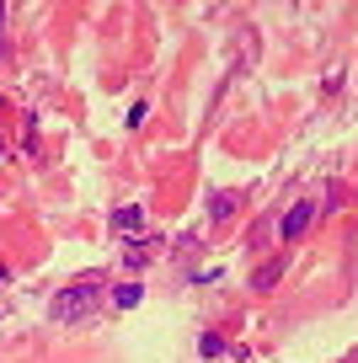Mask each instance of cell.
<instances>
[{"mask_svg": "<svg viewBox=\"0 0 358 363\" xmlns=\"http://www.w3.org/2000/svg\"><path fill=\"white\" fill-rule=\"evenodd\" d=\"M91 305H97V278H80V284L59 289V294L48 299V310H54V320H75V315H86Z\"/></svg>", "mask_w": 358, "mask_h": 363, "instance_id": "cell-1", "label": "cell"}, {"mask_svg": "<svg viewBox=\"0 0 358 363\" xmlns=\"http://www.w3.org/2000/svg\"><path fill=\"white\" fill-rule=\"evenodd\" d=\"M0 27H6V0H0Z\"/></svg>", "mask_w": 358, "mask_h": 363, "instance_id": "cell-8", "label": "cell"}, {"mask_svg": "<svg viewBox=\"0 0 358 363\" xmlns=\"http://www.w3.org/2000/svg\"><path fill=\"white\" fill-rule=\"evenodd\" d=\"M112 230H118V235H134V230H145V208H112Z\"/></svg>", "mask_w": 358, "mask_h": 363, "instance_id": "cell-3", "label": "cell"}, {"mask_svg": "<svg viewBox=\"0 0 358 363\" xmlns=\"http://www.w3.org/2000/svg\"><path fill=\"white\" fill-rule=\"evenodd\" d=\"M139 299H145V284H124V289H112V305H118V310H134Z\"/></svg>", "mask_w": 358, "mask_h": 363, "instance_id": "cell-4", "label": "cell"}, {"mask_svg": "<svg viewBox=\"0 0 358 363\" xmlns=\"http://www.w3.org/2000/svg\"><path fill=\"white\" fill-rule=\"evenodd\" d=\"M278 267H283V262H268V267L257 272V289H273V284H278Z\"/></svg>", "mask_w": 358, "mask_h": 363, "instance_id": "cell-7", "label": "cell"}, {"mask_svg": "<svg viewBox=\"0 0 358 363\" xmlns=\"http://www.w3.org/2000/svg\"><path fill=\"white\" fill-rule=\"evenodd\" d=\"M315 214H321V208H315V203H294V208H289V214H283V225H278V235H283V240H300V235H305V230H310V225H315Z\"/></svg>", "mask_w": 358, "mask_h": 363, "instance_id": "cell-2", "label": "cell"}, {"mask_svg": "<svg viewBox=\"0 0 358 363\" xmlns=\"http://www.w3.org/2000/svg\"><path fill=\"white\" fill-rule=\"evenodd\" d=\"M0 155H6V139H0Z\"/></svg>", "mask_w": 358, "mask_h": 363, "instance_id": "cell-9", "label": "cell"}, {"mask_svg": "<svg viewBox=\"0 0 358 363\" xmlns=\"http://www.w3.org/2000/svg\"><path fill=\"white\" fill-rule=\"evenodd\" d=\"M230 208H235L230 193H214V198H209V214H214V219H230Z\"/></svg>", "mask_w": 358, "mask_h": 363, "instance_id": "cell-6", "label": "cell"}, {"mask_svg": "<svg viewBox=\"0 0 358 363\" xmlns=\"http://www.w3.org/2000/svg\"><path fill=\"white\" fill-rule=\"evenodd\" d=\"M198 352H203V358H224V342L214 337V331H203V337H198Z\"/></svg>", "mask_w": 358, "mask_h": 363, "instance_id": "cell-5", "label": "cell"}]
</instances>
